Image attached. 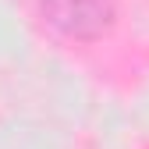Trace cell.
Returning a JSON list of instances; mask_svg holds the SVG:
<instances>
[{"label": "cell", "mask_w": 149, "mask_h": 149, "mask_svg": "<svg viewBox=\"0 0 149 149\" xmlns=\"http://www.w3.org/2000/svg\"><path fill=\"white\" fill-rule=\"evenodd\" d=\"M114 7L117 0H43V14L50 18V25L74 39H96L100 32H107L114 22Z\"/></svg>", "instance_id": "obj_1"}]
</instances>
